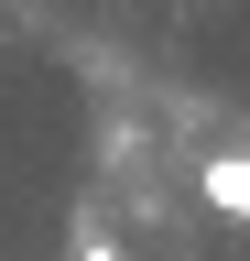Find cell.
I'll use <instances>...</instances> for the list:
<instances>
[{
  "mask_svg": "<svg viewBox=\"0 0 250 261\" xmlns=\"http://www.w3.org/2000/svg\"><path fill=\"white\" fill-rule=\"evenodd\" d=\"M196 196H207L217 218L250 228V152H207V163H196Z\"/></svg>",
  "mask_w": 250,
  "mask_h": 261,
  "instance_id": "cell-1",
  "label": "cell"
},
{
  "mask_svg": "<svg viewBox=\"0 0 250 261\" xmlns=\"http://www.w3.org/2000/svg\"><path fill=\"white\" fill-rule=\"evenodd\" d=\"M76 261H120V250H76Z\"/></svg>",
  "mask_w": 250,
  "mask_h": 261,
  "instance_id": "cell-2",
  "label": "cell"
}]
</instances>
